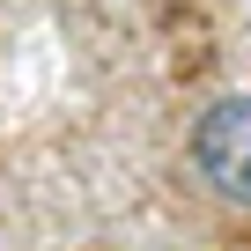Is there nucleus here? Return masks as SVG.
Segmentation results:
<instances>
[{
	"label": "nucleus",
	"mask_w": 251,
	"mask_h": 251,
	"mask_svg": "<svg viewBox=\"0 0 251 251\" xmlns=\"http://www.w3.org/2000/svg\"><path fill=\"white\" fill-rule=\"evenodd\" d=\"M192 170L229 200L251 207V96H214L192 126Z\"/></svg>",
	"instance_id": "nucleus-1"
}]
</instances>
